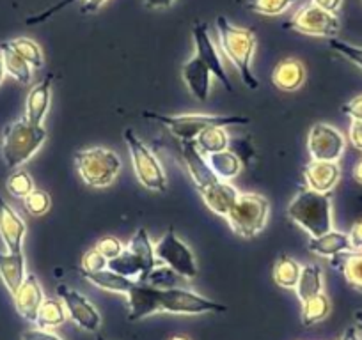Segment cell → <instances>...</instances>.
<instances>
[{
    "label": "cell",
    "mask_w": 362,
    "mask_h": 340,
    "mask_svg": "<svg viewBox=\"0 0 362 340\" xmlns=\"http://www.w3.org/2000/svg\"><path fill=\"white\" fill-rule=\"evenodd\" d=\"M128 298V319L141 321L156 312L170 314H206V312H226V305L204 298L194 291L174 287V289H155L148 284L132 287Z\"/></svg>",
    "instance_id": "cell-1"
},
{
    "label": "cell",
    "mask_w": 362,
    "mask_h": 340,
    "mask_svg": "<svg viewBox=\"0 0 362 340\" xmlns=\"http://www.w3.org/2000/svg\"><path fill=\"white\" fill-rule=\"evenodd\" d=\"M217 30L222 50L228 55L229 61L238 68L243 83L249 89L259 87V82L250 69V61H252L254 48H256V36L252 30L233 25L222 15L217 18Z\"/></svg>",
    "instance_id": "cell-2"
},
{
    "label": "cell",
    "mask_w": 362,
    "mask_h": 340,
    "mask_svg": "<svg viewBox=\"0 0 362 340\" xmlns=\"http://www.w3.org/2000/svg\"><path fill=\"white\" fill-rule=\"evenodd\" d=\"M142 117L155 123L163 124L174 137L181 142L196 140L197 135L203 133L208 128H228L249 124L250 119L245 116H228V114H183V116H165L158 112H142Z\"/></svg>",
    "instance_id": "cell-3"
},
{
    "label": "cell",
    "mask_w": 362,
    "mask_h": 340,
    "mask_svg": "<svg viewBox=\"0 0 362 340\" xmlns=\"http://www.w3.org/2000/svg\"><path fill=\"white\" fill-rule=\"evenodd\" d=\"M288 217L309 232L311 238L332 231V204L329 193H318L305 188L288 206Z\"/></svg>",
    "instance_id": "cell-4"
},
{
    "label": "cell",
    "mask_w": 362,
    "mask_h": 340,
    "mask_svg": "<svg viewBox=\"0 0 362 340\" xmlns=\"http://www.w3.org/2000/svg\"><path fill=\"white\" fill-rule=\"evenodd\" d=\"M45 138L47 130L43 126L30 124L25 117L8 124L2 135V156L6 165L9 169H18L20 165L29 162L43 145Z\"/></svg>",
    "instance_id": "cell-5"
},
{
    "label": "cell",
    "mask_w": 362,
    "mask_h": 340,
    "mask_svg": "<svg viewBox=\"0 0 362 340\" xmlns=\"http://www.w3.org/2000/svg\"><path fill=\"white\" fill-rule=\"evenodd\" d=\"M76 170L86 185L105 188L117 178L121 159L114 151L105 147H90L75 152Z\"/></svg>",
    "instance_id": "cell-6"
},
{
    "label": "cell",
    "mask_w": 362,
    "mask_h": 340,
    "mask_svg": "<svg viewBox=\"0 0 362 340\" xmlns=\"http://www.w3.org/2000/svg\"><path fill=\"white\" fill-rule=\"evenodd\" d=\"M270 202L259 193H240L235 206L229 211L228 224L240 238L250 239L267 227Z\"/></svg>",
    "instance_id": "cell-7"
},
{
    "label": "cell",
    "mask_w": 362,
    "mask_h": 340,
    "mask_svg": "<svg viewBox=\"0 0 362 340\" xmlns=\"http://www.w3.org/2000/svg\"><path fill=\"white\" fill-rule=\"evenodd\" d=\"M124 142L130 151L134 170L141 185H144L148 190L153 192H165L167 190V178L160 165L158 158L153 154L151 149L134 133V130H124Z\"/></svg>",
    "instance_id": "cell-8"
},
{
    "label": "cell",
    "mask_w": 362,
    "mask_h": 340,
    "mask_svg": "<svg viewBox=\"0 0 362 340\" xmlns=\"http://www.w3.org/2000/svg\"><path fill=\"white\" fill-rule=\"evenodd\" d=\"M155 255L158 261H162L163 265L169 266L170 269H174V272L180 277H183V279H196V257H194L190 246L187 245L183 239L177 238L174 227H170L169 231L162 236V239L156 241Z\"/></svg>",
    "instance_id": "cell-9"
},
{
    "label": "cell",
    "mask_w": 362,
    "mask_h": 340,
    "mask_svg": "<svg viewBox=\"0 0 362 340\" xmlns=\"http://www.w3.org/2000/svg\"><path fill=\"white\" fill-rule=\"evenodd\" d=\"M284 27L298 30L302 34H309V36L334 37L339 30V20L336 18L334 13L323 11L318 6L309 4L304 6L293 18L288 20Z\"/></svg>",
    "instance_id": "cell-10"
},
{
    "label": "cell",
    "mask_w": 362,
    "mask_h": 340,
    "mask_svg": "<svg viewBox=\"0 0 362 340\" xmlns=\"http://www.w3.org/2000/svg\"><path fill=\"white\" fill-rule=\"evenodd\" d=\"M57 294L59 298H61L62 303H64L66 314H68L69 321L75 322L78 328L86 329V332H98L100 324H102V315H100L98 308L90 303L83 294L71 289V287L64 286V284H61V286L57 287Z\"/></svg>",
    "instance_id": "cell-11"
},
{
    "label": "cell",
    "mask_w": 362,
    "mask_h": 340,
    "mask_svg": "<svg viewBox=\"0 0 362 340\" xmlns=\"http://www.w3.org/2000/svg\"><path fill=\"white\" fill-rule=\"evenodd\" d=\"M346 142L344 137L329 124L318 123L311 128L308 138V149L315 162H334L343 156Z\"/></svg>",
    "instance_id": "cell-12"
},
{
    "label": "cell",
    "mask_w": 362,
    "mask_h": 340,
    "mask_svg": "<svg viewBox=\"0 0 362 340\" xmlns=\"http://www.w3.org/2000/svg\"><path fill=\"white\" fill-rule=\"evenodd\" d=\"M194 41H196L197 57H199L201 61L208 66V69L211 71V75L217 76V78L224 83L226 91L233 92L231 80H229L228 73H226L224 64H222V59H221V54H218L217 47H215L214 41H211L206 23H196V25H194Z\"/></svg>",
    "instance_id": "cell-13"
},
{
    "label": "cell",
    "mask_w": 362,
    "mask_h": 340,
    "mask_svg": "<svg viewBox=\"0 0 362 340\" xmlns=\"http://www.w3.org/2000/svg\"><path fill=\"white\" fill-rule=\"evenodd\" d=\"M181 152H183V162H185V166L187 170H189L194 185H196L197 192L203 193L204 190H208L210 186H214L215 183L221 181V179L215 176L214 170H211V166L208 165L206 156L197 149L196 142H181Z\"/></svg>",
    "instance_id": "cell-14"
},
{
    "label": "cell",
    "mask_w": 362,
    "mask_h": 340,
    "mask_svg": "<svg viewBox=\"0 0 362 340\" xmlns=\"http://www.w3.org/2000/svg\"><path fill=\"white\" fill-rule=\"evenodd\" d=\"M27 225L18 213L0 195V238L9 253L22 252Z\"/></svg>",
    "instance_id": "cell-15"
},
{
    "label": "cell",
    "mask_w": 362,
    "mask_h": 340,
    "mask_svg": "<svg viewBox=\"0 0 362 340\" xmlns=\"http://www.w3.org/2000/svg\"><path fill=\"white\" fill-rule=\"evenodd\" d=\"M13 301H15L16 312L22 315L27 321L34 322L37 317V310H40L41 303L45 301L43 289L40 286V280L36 275H27L22 286L18 287L15 294H13Z\"/></svg>",
    "instance_id": "cell-16"
},
{
    "label": "cell",
    "mask_w": 362,
    "mask_h": 340,
    "mask_svg": "<svg viewBox=\"0 0 362 340\" xmlns=\"http://www.w3.org/2000/svg\"><path fill=\"white\" fill-rule=\"evenodd\" d=\"M341 178L339 165L334 162H311L304 169V179L308 188L318 193H329Z\"/></svg>",
    "instance_id": "cell-17"
},
{
    "label": "cell",
    "mask_w": 362,
    "mask_h": 340,
    "mask_svg": "<svg viewBox=\"0 0 362 340\" xmlns=\"http://www.w3.org/2000/svg\"><path fill=\"white\" fill-rule=\"evenodd\" d=\"M52 83H54V75L48 73L37 85L30 89L25 103V119L30 124L43 126V121L47 117L48 109H50Z\"/></svg>",
    "instance_id": "cell-18"
},
{
    "label": "cell",
    "mask_w": 362,
    "mask_h": 340,
    "mask_svg": "<svg viewBox=\"0 0 362 340\" xmlns=\"http://www.w3.org/2000/svg\"><path fill=\"white\" fill-rule=\"evenodd\" d=\"M181 75L185 80L189 91L196 96L199 102H206L208 96H210V78L211 71L208 69V66L201 61L199 57H192L189 62H185L183 69H181Z\"/></svg>",
    "instance_id": "cell-19"
},
{
    "label": "cell",
    "mask_w": 362,
    "mask_h": 340,
    "mask_svg": "<svg viewBox=\"0 0 362 340\" xmlns=\"http://www.w3.org/2000/svg\"><path fill=\"white\" fill-rule=\"evenodd\" d=\"M203 200L206 204V207L210 211H214L218 217H228L229 211L235 206L236 199H238V190L233 185H229L228 181H217L214 186H210L208 190H204Z\"/></svg>",
    "instance_id": "cell-20"
},
{
    "label": "cell",
    "mask_w": 362,
    "mask_h": 340,
    "mask_svg": "<svg viewBox=\"0 0 362 340\" xmlns=\"http://www.w3.org/2000/svg\"><path fill=\"white\" fill-rule=\"evenodd\" d=\"M305 80L304 64L297 59H284L274 68L272 73V82L277 89L286 92H293L300 87Z\"/></svg>",
    "instance_id": "cell-21"
},
{
    "label": "cell",
    "mask_w": 362,
    "mask_h": 340,
    "mask_svg": "<svg viewBox=\"0 0 362 340\" xmlns=\"http://www.w3.org/2000/svg\"><path fill=\"white\" fill-rule=\"evenodd\" d=\"M25 255L22 252L0 253V279L13 294L25 280Z\"/></svg>",
    "instance_id": "cell-22"
},
{
    "label": "cell",
    "mask_w": 362,
    "mask_h": 340,
    "mask_svg": "<svg viewBox=\"0 0 362 340\" xmlns=\"http://www.w3.org/2000/svg\"><path fill=\"white\" fill-rule=\"evenodd\" d=\"M330 265L346 279L354 289L362 293V252L350 250V252L337 253L330 259Z\"/></svg>",
    "instance_id": "cell-23"
},
{
    "label": "cell",
    "mask_w": 362,
    "mask_h": 340,
    "mask_svg": "<svg viewBox=\"0 0 362 340\" xmlns=\"http://www.w3.org/2000/svg\"><path fill=\"white\" fill-rule=\"evenodd\" d=\"M350 238L344 232L330 231L327 234L318 236V238L309 239V252L323 255V257H334L337 253L350 252Z\"/></svg>",
    "instance_id": "cell-24"
},
{
    "label": "cell",
    "mask_w": 362,
    "mask_h": 340,
    "mask_svg": "<svg viewBox=\"0 0 362 340\" xmlns=\"http://www.w3.org/2000/svg\"><path fill=\"white\" fill-rule=\"evenodd\" d=\"M127 250H130L135 257L139 259V262L142 265V277L144 279L149 272L156 266V255H155V246H153L151 239H149L148 231L144 227L139 229L134 234V238L128 241ZM139 279V280H141Z\"/></svg>",
    "instance_id": "cell-25"
},
{
    "label": "cell",
    "mask_w": 362,
    "mask_h": 340,
    "mask_svg": "<svg viewBox=\"0 0 362 340\" xmlns=\"http://www.w3.org/2000/svg\"><path fill=\"white\" fill-rule=\"evenodd\" d=\"M0 57H2V62H4L6 73L9 76L20 82L22 85H27L33 78V68L29 66V62L22 57L20 54H16L11 48L9 43L0 44Z\"/></svg>",
    "instance_id": "cell-26"
},
{
    "label": "cell",
    "mask_w": 362,
    "mask_h": 340,
    "mask_svg": "<svg viewBox=\"0 0 362 340\" xmlns=\"http://www.w3.org/2000/svg\"><path fill=\"white\" fill-rule=\"evenodd\" d=\"M82 277L86 280H89L93 286L100 287V289L103 291H110V293L128 294L132 287L135 286V280L117 275V273L110 272V269H103V272H96V273L82 272Z\"/></svg>",
    "instance_id": "cell-27"
},
{
    "label": "cell",
    "mask_w": 362,
    "mask_h": 340,
    "mask_svg": "<svg viewBox=\"0 0 362 340\" xmlns=\"http://www.w3.org/2000/svg\"><path fill=\"white\" fill-rule=\"evenodd\" d=\"M208 165L211 166V170L215 172L221 181H229V179L236 178L242 170V162H240L238 156L233 151L226 149V151L214 152V154H208Z\"/></svg>",
    "instance_id": "cell-28"
},
{
    "label": "cell",
    "mask_w": 362,
    "mask_h": 340,
    "mask_svg": "<svg viewBox=\"0 0 362 340\" xmlns=\"http://www.w3.org/2000/svg\"><path fill=\"white\" fill-rule=\"evenodd\" d=\"M297 296L300 301L309 300V298L316 296L323 291V275L322 268L318 265H305L302 266L300 277H298L297 287Z\"/></svg>",
    "instance_id": "cell-29"
},
{
    "label": "cell",
    "mask_w": 362,
    "mask_h": 340,
    "mask_svg": "<svg viewBox=\"0 0 362 340\" xmlns=\"http://www.w3.org/2000/svg\"><path fill=\"white\" fill-rule=\"evenodd\" d=\"M68 321V314H66L64 303L61 300H54V298H48L41 303L40 310H37L36 317V326L41 329H50L55 326H61Z\"/></svg>",
    "instance_id": "cell-30"
},
{
    "label": "cell",
    "mask_w": 362,
    "mask_h": 340,
    "mask_svg": "<svg viewBox=\"0 0 362 340\" xmlns=\"http://www.w3.org/2000/svg\"><path fill=\"white\" fill-rule=\"evenodd\" d=\"M302 266L288 255H281L274 265V280L284 289H295L300 277Z\"/></svg>",
    "instance_id": "cell-31"
},
{
    "label": "cell",
    "mask_w": 362,
    "mask_h": 340,
    "mask_svg": "<svg viewBox=\"0 0 362 340\" xmlns=\"http://www.w3.org/2000/svg\"><path fill=\"white\" fill-rule=\"evenodd\" d=\"M194 142H196L197 149H199L204 156H208V154H214V152L226 151L229 145V135L224 128L215 126V128H208V130H204L203 133L197 135V138Z\"/></svg>",
    "instance_id": "cell-32"
},
{
    "label": "cell",
    "mask_w": 362,
    "mask_h": 340,
    "mask_svg": "<svg viewBox=\"0 0 362 340\" xmlns=\"http://www.w3.org/2000/svg\"><path fill=\"white\" fill-rule=\"evenodd\" d=\"M330 312V301L323 293L302 301V324L313 326L323 321Z\"/></svg>",
    "instance_id": "cell-33"
},
{
    "label": "cell",
    "mask_w": 362,
    "mask_h": 340,
    "mask_svg": "<svg viewBox=\"0 0 362 340\" xmlns=\"http://www.w3.org/2000/svg\"><path fill=\"white\" fill-rule=\"evenodd\" d=\"M75 2H78V0H61V2H57V4L52 6V8L45 9V11L40 13V15L27 18L25 23L27 25H36V23L47 22L48 18H52L54 15H57L61 9L66 8V6H71V4H75ZM105 2L107 0H83V6H80V11H82V15H89V13L98 11V9L102 8Z\"/></svg>",
    "instance_id": "cell-34"
},
{
    "label": "cell",
    "mask_w": 362,
    "mask_h": 340,
    "mask_svg": "<svg viewBox=\"0 0 362 340\" xmlns=\"http://www.w3.org/2000/svg\"><path fill=\"white\" fill-rule=\"evenodd\" d=\"M107 269H110V272L117 273V275L121 277H127V279L135 280V282L142 277V265L139 262V259L135 257L134 253L127 248L123 250L121 255H117L116 259L109 261Z\"/></svg>",
    "instance_id": "cell-35"
},
{
    "label": "cell",
    "mask_w": 362,
    "mask_h": 340,
    "mask_svg": "<svg viewBox=\"0 0 362 340\" xmlns=\"http://www.w3.org/2000/svg\"><path fill=\"white\" fill-rule=\"evenodd\" d=\"M181 280H183V277L177 275L169 266H155L144 279L137 280V282L148 284L155 289H174V287L180 286Z\"/></svg>",
    "instance_id": "cell-36"
},
{
    "label": "cell",
    "mask_w": 362,
    "mask_h": 340,
    "mask_svg": "<svg viewBox=\"0 0 362 340\" xmlns=\"http://www.w3.org/2000/svg\"><path fill=\"white\" fill-rule=\"evenodd\" d=\"M9 44H11V48L16 54H20L27 62H29L30 68H43V51H41L40 44H37L36 41L29 40V37H18V40L9 41Z\"/></svg>",
    "instance_id": "cell-37"
},
{
    "label": "cell",
    "mask_w": 362,
    "mask_h": 340,
    "mask_svg": "<svg viewBox=\"0 0 362 340\" xmlns=\"http://www.w3.org/2000/svg\"><path fill=\"white\" fill-rule=\"evenodd\" d=\"M6 188L16 199H25L30 192H34V179L27 170H15L6 181Z\"/></svg>",
    "instance_id": "cell-38"
},
{
    "label": "cell",
    "mask_w": 362,
    "mask_h": 340,
    "mask_svg": "<svg viewBox=\"0 0 362 340\" xmlns=\"http://www.w3.org/2000/svg\"><path fill=\"white\" fill-rule=\"evenodd\" d=\"M295 0H250L247 8L264 16H277L286 11Z\"/></svg>",
    "instance_id": "cell-39"
},
{
    "label": "cell",
    "mask_w": 362,
    "mask_h": 340,
    "mask_svg": "<svg viewBox=\"0 0 362 340\" xmlns=\"http://www.w3.org/2000/svg\"><path fill=\"white\" fill-rule=\"evenodd\" d=\"M50 195H48L47 192H43V190H34V192H30L29 195L23 199V206H25V210L29 211L30 214H34V217H41V214L47 213L48 210H50Z\"/></svg>",
    "instance_id": "cell-40"
},
{
    "label": "cell",
    "mask_w": 362,
    "mask_h": 340,
    "mask_svg": "<svg viewBox=\"0 0 362 340\" xmlns=\"http://www.w3.org/2000/svg\"><path fill=\"white\" fill-rule=\"evenodd\" d=\"M329 47L332 48L334 51H337L339 55H343V57L346 59V61H350L351 64L362 68V48L361 47H354V44L344 43V41H339V40H330Z\"/></svg>",
    "instance_id": "cell-41"
},
{
    "label": "cell",
    "mask_w": 362,
    "mask_h": 340,
    "mask_svg": "<svg viewBox=\"0 0 362 340\" xmlns=\"http://www.w3.org/2000/svg\"><path fill=\"white\" fill-rule=\"evenodd\" d=\"M95 248L102 253L107 261H112V259H116L117 255L123 253L124 246L123 243H121L117 238H114V236H105V238H102L98 243H96Z\"/></svg>",
    "instance_id": "cell-42"
},
{
    "label": "cell",
    "mask_w": 362,
    "mask_h": 340,
    "mask_svg": "<svg viewBox=\"0 0 362 340\" xmlns=\"http://www.w3.org/2000/svg\"><path fill=\"white\" fill-rule=\"evenodd\" d=\"M109 266V261L103 257L102 253L98 252L96 248L87 250L86 255L82 257V272L87 273H96V272H103Z\"/></svg>",
    "instance_id": "cell-43"
},
{
    "label": "cell",
    "mask_w": 362,
    "mask_h": 340,
    "mask_svg": "<svg viewBox=\"0 0 362 340\" xmlns=\"http://www.w3.org/2000/svg\"><path fill=\"white\" fill-rule=\"evenodd\" d=\"M22 340H62L57 333L50 332V329L41 328H30L22 333Z\"/></svg>",
    "instance_id": "cell-44"
},
{
    "label": "cell",
    "mask_w": 362,
    "mask_h": 340,
    "mask_svg": "<svg viewBox=\"0 0 362 340\" xmlns=\"http://www.w3.org/2000/svg\"><path fill=\"white\" fill-rule=\"evenodd\" d=\"M341 110H343L346 116H350L354 121H361L362 123V96H357V98H354L351 102H348L346 105L341 107Z\"/></svg>",
    "instance_id": "cell-45"
},
{
    "label": "cell",
    "mask_w": 362,
    "mask_h": 340,
    "mask_svg": "<svg viewBox=\"0 0 362 340\" xmlns=\"http://www.w3.org/2000/svg\"><path fill=\"white\" fill-rule=\"evenodd\" d=\"M348 238H350L351 250H355V252H361L362 250V220L355 221L354 227H351V231H350V234H348Z\"/></svg>",
    "instance_id": "cell-46"
},
{
    "label": "cell",
    "mask_w": 362,
    "mask_h": 340,
    "mask_svg": "<svg viewBox=\"0 0 362 340\" xmlns=\"http://www.w3.org/2000/svg\"><path fill=\"white\" fill-rule=\"evenodd\" d=\"M350 142L354 144L355 149L362 151V123L361 121H351L350 126Z\"/></svg>",
    "instance_id": "cell-47"
},
{
    "label": "cell",
    "mask_w": 362,
    "mask_h": 340,
    "mask_svg": "<svg viewBox=\"0 0 362 340\" xmlns=\"http://www.w3.org/2000/svg\"><path fill=\"white\" fill-rule=\"evenodd\" d=\"M341 2H343V0H313V4L329 13H336L337 9L341 8Z\"/></svg>",
    "instance_id": "cell-48"
},
{
    "label": "cell",
    "mask_w": 362,
    "mask_h": 340,
    "mask_svg": "<svg viewBox=\"0 0 362 340\" xmlns=\"http://www.w3.org/2000/svg\"><path fill=\"white\" fill-rule=\"evenodd\" d=\"M146 6L151 9H165L173 6L174 0H144Z\"/></svg>",
    "instance_id": "cell-49"
},
{
    "label": "cell",
    "mask_w": 362,
    "mask_h": 340,
    "mask_svg": "<svg viewBox=\"0 0 362 340\" xmlns=\"http://www.w3.org/2000/svg\"><path fill=\"white\" fill-rule=\"evenodd\" d=\"M341 340H361V339H358L357 328H355V326H348V328L344 329V333H343V336H341Z\"/></svg>",
    "instance_id": "cell-50"
},
{
    "label": "cell",
    "mask_w": 362,
    "mask_h": 340,
    "mask_svg": "<svg viewBox=\"0 0 362 340\" xmlns=\"http://www.w3.org/2000/svg\"><path fill=\"white\" fill-rule=\"evenodd\" d=\"M351 176H354V179L358 183V185H362V159H358V162L355 163Z\"/></svg>",
    "instance_id": "cell-51"
},
{
    "label": "cell",
    "mask_w": 362,
    "mask_h": 340,
    "mask_svg": "<svg viewBox=\"0 0 362 340\" xmlns=\"http://www.w3.org/2000/svg\"><path fill=\"white\" fill-rule=\"evenodd\" d=\"M4 76H6V68H4V62H2V57H0V83H2Z\"/></svg>",
    "instance_id": "cell-52"
},
{
    "label": "cell",
    "mask_w": 362,
    "mask_h": 340,
    "mask_svg": "<svg viewBox=\"0 0 362 340\" xmlns=\"http://www.w3.org/2000/svg\"><path fill=\"white\" fill-rule=\"evenodd\" d=\"M355 321H357L358 328H361V329H362V310L355 312Z\"/></svg>",
    "instance_id": "cell-53"
},
{
    "label": "cell",
    "mask_w": 362,
    "mask_h": 340,
    "mask_svg": "<svg viewBox=\"0 0 362 340\" xmlns=\"http://www.w3.org/2000/svg\"><path fill=\"white\" fill-rule=\"evenodd\" d=\"M170 340H190L189 336H183V335H174L170 336Z\"/></svg>",
    "instance_id": "cell-54"
},
{
    "label": "cell",
    "mask_w": 362,
    "mask_h": 340,
    "mask_svg": "<svg viewBox=\"0 0 362 340\" xmlns=\"http://www.w3.org/2000/svg\"><path fill=\"white\" fill-rule=\"evenodd\" d=\"M96 340H107V339L102 335V333H96Z\"/></svg>",
    "instance_id": "cell-55"
}]
</instances>
